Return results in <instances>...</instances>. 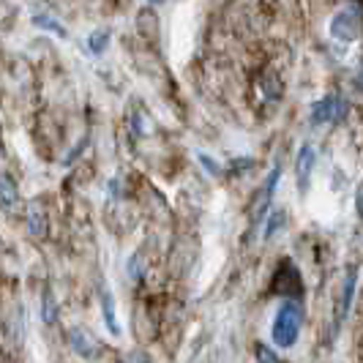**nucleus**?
Here are the masks:
<instances>
[{"instance_id":"nucleus-1","label":"nucleus","mask_w":363,"mask_h":363,"mask_svg":"<svg viewBox=\"0 0 363 363\" xmlns=\"http://www.w3.org/2000/svg\"><path fill=\"white\" fill-rule=\"evenodd\" d=\"M301 328H303V306L298 301L287 298L276 317H273V325H271V339L276 347H295L298 336H301Z\"/></svg>"},{"instance_id":"nucleus-2","label":"nucleus","mask_w":363,"mask_h":363,"mask_svg":"<svg viewBox=\"0 0 363 363\" xmlns=\"http://www.w3.org/2000/svg\"><path fill=\"white\" fill-rule=\"evenodd\" d=\"M328 33L339 44H352L363 33V3L361 0H347L345 6L336 9V14L330 17Z\"/></svg>"},{"instance_id":"nucleus-3","label":"nucleus","mask_w":363,"mask_h":363,"mask_svg":"<svg viewBox=\"0 0 363 363\" xmlns=\"http://www.w3.org/2000/svg\"><path fill=\"white\" fill-rule=\"evenodd\" d=\"M347 115V104L342 96H336V93H328L323 99H317L314 104H311V126H328V123H342Z\"/></svg>"},{"instance_id":"nucleus-4","label":"nucleus","mask_w":363,"mask_h":363,"mask_svg":"<svg viewBox=\"0 0 363 363\" xmlns=\"http://www.w3.org/2000/svg\"><path fill=\"white\" fill-rule=\"evenodd\" d=\"M355 290H358V268L350 265L345 273V281H342V295L336 301V314H333V333H339L342 325L350 317V309H352V301H355Z\"/></svg>"},{"instance_id":"nucleus-5","label":"nucleus","mask_w":363,"mask_h":363,"mask_svg":"<svg viewBox=\"0 0 363 363\" xmlns=\"http://www.w3.org/2000/svg\"><path fill=\"white\" fill-rule=\"evenodd\" d=\"M314 162H317L314 145H311V143H303V145H301V150H298V159H295V175H298V189H301V194L309 189Z\"/></svg>"},{"instance_id":"nucleus-6","label":"nucleus","mask_w":363,"mask_h":363,"mask_svg":"<svg viewBox=\"0 0 363 363\" xmlns=\"http://www.w3.org/2000/svg\"><path fill=\"white\" fill-rule=\"evenodd\" d=\"M28 233L36 238H47L50 233V224H47V211H44V205L38 200L30 202V208H28Z\"/></svg>"},{"instance_id":"nucleus-7","label":"nucleus","mask_w":363,"mask_h":363,"mask_svg":"<svg viewBox=\"0 0 363 363\" xmlns=\"http://www.w3.org/2000/svg\"><path fill=\"white\" fill-rule=\"evenodd\" d=\"M69 342H72V350L79 358H91L93 352H96V339L85 328H72L69 330Z\"/></svg>"},{"instance_id":"nucleus-8","label":"nucleus","mask_w":363,"mask_h":363,"mask_svg":"<svg viewBox=\"0 0 363 363\" xmlns=\"http://www.w3.org/2000/svg\"><path fill=\"white\" fill-rule=\"evenodd\" d=\"M99 301H101V314H104V323H107L109 333H112V336H121L118 314H115V298H112L109 287H101V292H99Z\"/></svg>"},{"instance_id":"nucleus-9","label":"nucleus","mask_w":363,"mask_h":363,"mask_svg":"<svg viewBox=\"0 0 363 363\" xmlns=\"http://www.w3.org/2000/svg\"><path fill=\"white\" fill-rule=\"evenodd\" d=\"M279 178H281V167L276 164L271 169V175H268V181H265V189H262V202H259V211H257V218H259V221L265 218V211L271 208V200H273V194H276Z\"/></svg>"},{"instance_id":"nucleus-10","label":"nucleus","mask_w":363,"mask_h":363,"mask_svg":"<svg viewBox=\"0 0 363 363\" xmlns=\"http://www.w3.org/2000/svg\"><path fill=\"white\" fill-rule=\"evenodd\" d=\"M30 22L36 25L38 30H47V33H55V36H60V38H69V30H66V28H63L55 17L44 14V11H36V14L30 17Z\"/></svg>"},{"instance_id":"nucleus-11","label":"nucleus","mask_w":363,"mask_h":363,"mask_svg":"<svg viewBox=\"0 0 363 363\" xmlns=\"http://www.w3.org/2000/svg\"><path fill=\"white\" fill-rule=\"evenodd\" d=\"M38 311H41V323H44V325L52 328L55 323H57V301H55V295L50 287H47L44 295H41V309Z\"/></svg>"},{"instance_id":"nucleus-12","label":"nucleus","mask_w":363,"mask_h":363,"mask_svg":"<svg viewBox=\"0 0 363 363\" xmlns=\"http://www.w3.org/2000/svg\"><path fill=\"white\" fill-rule=\"evenodd\" d=\"M284 224H287V211H284V208H273L271 213H268V221H265L262 238H265V240H273L279 230H284Z\"/></svg>"},{"instance_id":"nucleus-13","label":"nucleus","mask_w":363,"mask_h":363,"mask_svg":"<svg viewBox=\"0 0 363 363\" xmlns=\"http://www.w3.org/2000/svg\"><path fill=\"white\" fill-rule=\"evenodd\" d=\"M14 200H17V183H14V178H11L9 172H3V181H0V202H3V211H6V213L11 211Z\"/></svg>"},{"instance_id":"nucleus-14","label":"nucleus","mask_w":363,"mask_h":363,"mask_svg":"<svg viewBox=\"0 0 363 363\" xmlns=\"http://www.w3.org/2000/svg\"><path fill=\"white\" fill-rule=\"evenodd\" d=\"M107 44H109V30H93L91 38H88V47H91V52L93 55H101L104 50H107Z\"/></svg>"},{"instance_id":"nucleus-15","label":"nucleus","mask_w":363,"mask_h":363,"mask_svg":"<svg viewBox=\"0 0 363 363\" xmlns=\"http://www.w3.org/2000/svg\"><path fill=\"white\" fill-rule=\"evenodd\" d=\"M126 273H128V279L143 281V279H145V262H143V257L140 255L131 257V259H128V265H126Z\"/></svg>"},{"instance_id":"nucleus-16","label":"nucleus","mask_w":363,"mask_h":363,"mask_svg":"<svg viewBox=\"0 0 363 363\" xmlns=\"http://www.w3.org/2000/svg\"><path fill=\"white\" fill-rule=\"evenodd\" d=\"M131 131H134L137 137H145V134L153 131V126H150V121H147L143 112H134V115H131Z\"/></svg>"},{"instance_id":"nucleus-17","label":"nucleus","mask_w":363,"mask_h":363,"mask_svg":"<svg viewBox=\"0 0 363 363\" xmlns=\"http://www.w3.org/2000/svg\"><path fill=\"white\" fill-rule=\"evenodd\" d=\"M197 159H200V164L205 167V169H208V175H221V164L213 162V159H211L208 153H200Z\"/></svg>"},{"instance_id":"nucleus-18","label":"nucleus","mask_w":363,"mask_h":363,"mask_svg":"<svg viewBox=\"0 0 363 363\" xmlns=\"http://www.w3.org/2000/svg\"><path fill=\"white\" fill-rule=\"evenodd\" d=\"M85 145H88V140H79V143H77V145H74L72 150H69V156L63 159V164H66V167H69V164H74V159H77V156H79V153L85 150Z\"/></svg>"},{"instance_id":"nucleus-19","label":"nucleus","mask_w":363,"mask_h":363,"mask_svg":"<svg viewBox=\"0 0 363 363\" xmlns=\"http://www.w3.org/2000/svg\"><path fill=\"white\" fill-rule=\"evenodd\" d=\"M257 358L259 361H279V355L273 350H268V345H257Z\"/></svg>"},{"instance_id":"nucleus-20","label":"nucleus","mask_w":363,"mask_h":363,"mask_svg":"<svg viewBox=\"0 0 363 363\" xmlns=\"http://www.w3.org/2000/svg\"><path fill=\"white\" fill-rule=\"evenodd\" d=\"M107 189H109V197L112 200H121V178H109V183H107Z\"/></svg>"},{"instance_id":"nucleus-21","label":"nucleus","mask_w":363,"mask_h":363,"mask_svg":"<svg viewBox=\"0 0 363 363\" xmlns=\"http://www.w3.org/2000/svg\"><path fill=\"white\" fill-rule=\"evenodd\" d=\"M355 88L363 93V60H361V66H358V74H355Z\"/></svg>"},{"instance_id":"nucleus-22","label":"nucleus","mask_w":363,"mask_h":363,"mask_svg":"<svg viewBox=\"0 0 363 363\" xmlns=\"http://www.w3.org/2000/svg\"><path fill=\"white\" fill-rule=\"evenodd\" d=\"M358 216L363 218V183L358 186Z\"/></svg>"},{"instance_id":"nucleus-23","label":"nucleus","mask_w":363,"mask_h":363,"mask_svg":"<svg viewBox=\"0 0 363 363\" xmlns=\"http://www.w3.org/2000/svg\"><path fill=\"white\" fill-rule=\"evenodd\" d=\"M147 3H153V6H162L164 0H147Z\"/></svg>"}]
</instances>
